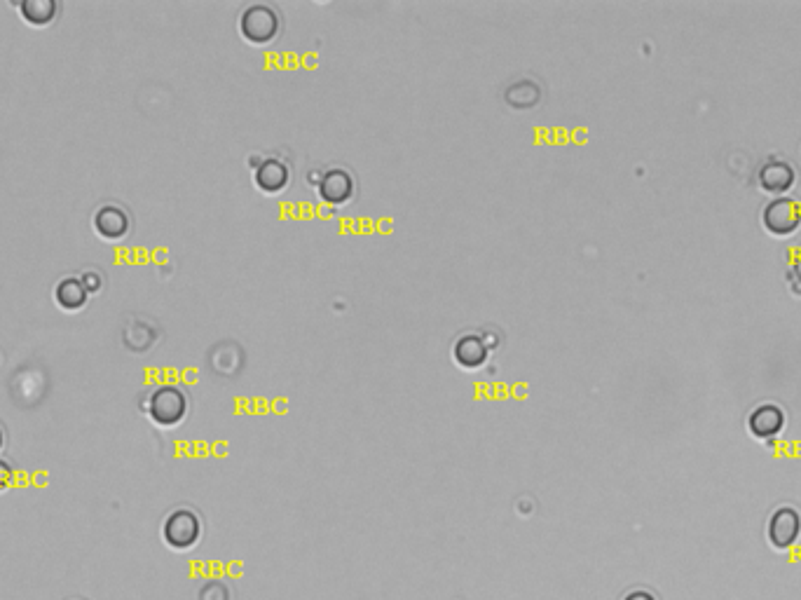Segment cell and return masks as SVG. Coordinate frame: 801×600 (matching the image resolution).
I'll use <instances>...</instances> for the list:
<instances>
[{
    "label": "cell",
    "instance_id": "obj_11",
    "mask_svg": "<svg viewBox=\"0 0 801 600\" xmlns=\"http://www.w3.org/2000/svg\"><path fill=\"white\" fill-rule=\"evenodd\" d=\"M321 193L331 202L347 200L349 193H352V179L345 172H331L321 183Z\"/></svg>",
    "mask_w": 801,
    "mask_h": 600
},
{
    "label": "cell",
    "instance_id": "obj_2",
    "mask_svg": "<svg viewBox=\"0 0 801 600\" xmlns=\"http://www.w3.org/2000/svg\"><path fill=\"white\" fill-rule=\"evenodd\" d=\"M162 537H164V542H167L169 547L176 551L193 549L202 537L200 516H197L193 509H186V507L171 511V514L164 518Z\"/></svg>",
    "mask_w": 801,
    "mask_h": 600
},
{
    "label": "cell",
    "instance_id": "obj_16",
    "mask_svg": "<svg viewBox=\"0 0 801 600\" xmlns=\"http://www.w3.org/2000/svg\"><path fill=\"white\" fill-rule=\"evenodd\" d=\"M621 600H659V598H656L649 589H633V591H628Z\"/></svg>",
    "mask_w": 801,
    "mask_h": 600
},
{
    "label": "cell",
    "instance_id": "obj_17",
    "mask_svg": "<svg viewBox=\"0 0 801 600\" xmlns=\"http://www.w3.org/2000/svg\"><path fill=\"white\" fill-rule=\"evenodd\" d=\"M790 275L797 279V282L801 284V251L797 254V258H794V263H792V270H790Z\"/></svg>",
    "mask_w": 801,
    "mask_h": 600
},
{
    "label": "cell",
    "instance_id": "obj_1",
    "mask_svg": "<svg viewBox=\"0 0 801 600\" xmlns=\"http://www.w3.org/2000/svg\"><path fill=\"white\" fill-rule=\"evenodd\" d=\"M148 418L160 427H176L188 413V397L174 385H162L148 397Z\"/></svg>",
    "mask_w": 801,
    "mask_h": 600
},
{
    "label": "cell",
    "instance_id": "obj_12",
    "mask_svg": "<svg viewBox=\"0 0 801 600\" xmlns=\"http://www.w3.org/2000/svg\"><path fill=\"white\" fill-rule=\"evenodd\" d=\"M258 183L265 190H279L286 183V169L279 162H265L258 172Z\"/></svg>",
    "mask_w": 801,
    "mask_h": 600
},
{
    "label": "cell",
    "instance_id": "obj_13",
    "mask_svg": "<svg viewBox=\"0 0 801 600\" xmlns=\"http://www.w3.org/2000/svg\"><path fill=\"white\" fill-rule=\"evenodd\" d=\"M200 600H230V589L223 582H209L200 589Z\"/></svg>",
    "mask_w": 801,
    "mask_h": 600
},
{
    "label": "cell",
    "instance_id": "obj_4",
    "mask_svg": "<svg viewBox=\"0 0 801 600\" xmlns=\"http://www.w3.org/2000/svg\"><path fill=\"white\" fill-rule=\"evenodd\" d=\"M762 223L773 235H792L801 223V204L787 195L773 197L764 204Z\"/></svg>",
    "mask_w": 801,
    "mask_h": 600
},
{
    "label": "cell",
    "instance_id": "obj_14",
    "mask_svg": "<svg viewBox=\"0 0 801 600\" xmlns=\"http://www.w3.org/2000/svg\"><path fill=\"white\" fill-rule=\"evenodd\" d=\"M80 282H82V286H85V289H87L89 296H94V293H99L101 289H104V277H101L97 270L82 272V275H80Z\"/></svg>",
    "mask_w": 801,
    "mask_h": 600
},
{
    "label": "cell",
    "instance_id": "obj_7",
    "mask_svg": "<svg viewBox=\"0 0 801 600\" xmlns=\"http://www.w3.org/2000/svg\"><path fill=\"white\" fill-rule=\"evenodd\" d=\"M783 427L785 411L778 404H771V401L752 408V413L748 415V429L757 439H773V436L783 432Z\"/></svg>",
    "mask_w": 801,
    "mask_h": 600
},
{
    "label": "cell",
    "instance_id": "obj_9",
    "mask_svg": "<svg viewBox=\"0 0 801 600\" xmlns=\"http://www.w3.org/2000/svg\"><path fill=\"white\" fill-rule=\"evenodd\" d=\"M89 293L82 286L80 277H64L54 286V303L66 312H80L87 305Z\"/></svg>",
    "mask_w": 801,
    "mask_h": 600
},
{
    "label": "cell",
    "instance_id": "obj_15",
    "mask_svg": "<svg viewBox=\"0 0 801 600\" xmlns=\"http://www.w3.org/2000/svg\"><path fill=\"white\" fill-rule=\"evenodd\" d=\"M15 483V467L8 460H0V493H8Z\"/></svg>",
    "mask_w": 801,
    "mask_h": 600
},
{
    "label": "cell",
    "instance_id": "obj_6",
    "mask_svg": "<svg viewBox=\"0 0 801 600\" xmlns=\"http://www.w3.org/2000/svg\"><path fill=\"white\" fill-rule=\"evenodd\" d=\"M757 181H759V186H762V190H766V193H776L780 197L794 186V181H797V172H794V167L787 160L769 158L762 167H759Z\"/></svg>",
    "mask_w": 801,
    "mask_h": 600
},
{
    "label": "cell",
    "instance_id": "obj_18",
    "mask_svg": "<svg viewBox=\"0 0 801 600\" xmlns=\"http://www.w3.org/2000/svg\"><path fill=\"white\" fill-rule=\"evenodd\" d=\"M5 441H8V439H5V429H3V427H0V453H3V448H5Z\"/></svg>",
    "mask_w": 801,
    "mask_h": 600
},
{
    "label": "cell",
    "instance_id": "obj_3",
    "mask_svg": "<svg viewBox=\"0 0 801 600\" xmlns=\"http://www.w3.org/2000/svg\"><path fill=\"white\" fill-rule=\"evenodd\" d=\"M766 537H769L773 549H792L801 537L799 509L792 507V504H783V507L773 509L769 523H766Z\"/></svg>",
    "mask_w": 801,
    "mask_h": 600
},
{
    "label": "cell",
    "instance_id": "obj_10",
    "mask_svg": "<svg viewBox=\"0 0 801 600\" xmlns=\"http://www.w3.org/2000/svg\"><path fill=\"white\" fill-rule=\"evenodd\" d=\"M17 10L26 24L43 29V26H50L57 19L59 3L57 0H24V3L17 5Z\"/></svg>",
    "mask_w": 801,
    "mask_h": 600
},
{
    "label": "cell",
    "instance_id": "obj_8",
    "mask_svg": "<svg viewBox=\"0 0 801 600\" xmlns=\"http://www.w3.org/2000/svg\"><path fill=\"white\" fill-rule=\"evenodd\" d=\"M277 15L272 12L267 5H253L244 12L242 19V31L249 40H256V43H265V40H272L277 33Z\"/></svg>",
    "mask_w": 801,
    "mask_h": 600
},
{
    "label": "cell",
    "instance_id": "obj_5",
    "mask_svg": "<svg viewBox=\"0 0 801 600\" xmlns=\"http://www.w3.org/2000/svg\"><path fill=\"white\" fill-rule=\"evenodd\" d=\"M92 228L94 233H97L101 240H108V242H118V240H125L129 235V230H132V221H129V214L118 204H104V207H99L94 211L92 216Z\"/></svg>",
    "mask_w": 801,
    "mask_h": 600
}]
</instances>
